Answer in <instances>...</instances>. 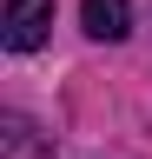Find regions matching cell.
Listing matches in <instances>:
<instances>
[{
	"mask_svg": "<svg viewBox=\"0 0 152 159\" xmlns=\"http://www.w3.org/2000/svg\"><path fill=\"white\" fill-rule=\"evenodd\" d=\"M53 27V0H7V20H0V40L13 53H33Z\"/></svg>",
	"mask_w": 152,
	"mask_h": 159,
	"instance_id": "1",
	"label": "cell"
},
{
	"mask_svg": "<svg viewBox=\"0 0 152 159\" xmlns=\"http://www.w3.org/2000/svg\"><path fill=\"white\" fill-rule=\"evenodd\" d=\"M0 159H53V139L27 113H0Z\"/></svg>",
	"mask_w": 152,
	"mask_h": 159,
	"instance_id": "2",
	"label": "cell"
},
{
	"mask_svg": "<svg viewBox=\"0 0 152 159\" xmlns=\"http://www.w3.org/2000/svg\"><path fill=\"white\" fill-rule=\"evenodd\" d=\"M80 20L93 40H126L132 33V7L126 0H80Z\"/></svg>",
	"mask_w": 152,
	"mask_h": 159,
	"instance_id": "3",
	"label": "cell"
}]
</instances>
